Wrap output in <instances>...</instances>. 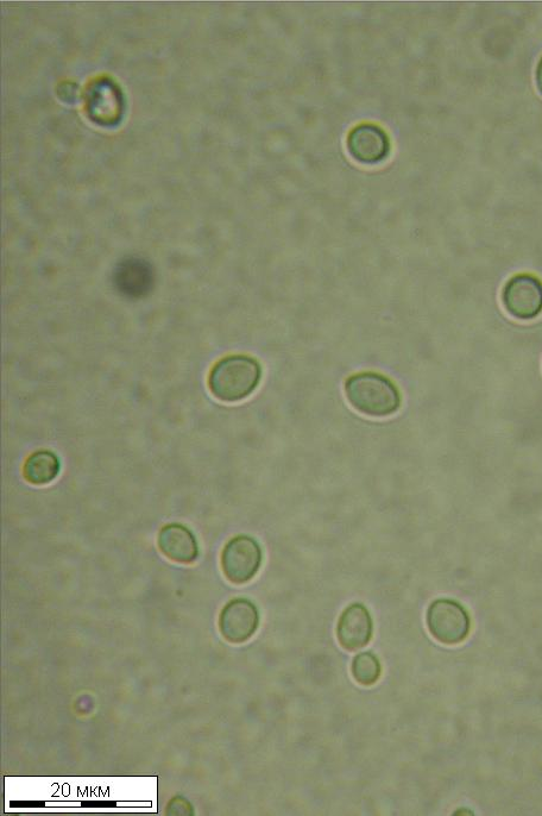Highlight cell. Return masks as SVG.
<instances>
[{"label":"cell","mask_w":542,"mask_h":816,"mask_svg":"<svg viewBox=\"0 0 542 816\" xmlns=\"http://www.w3.org/2000/svg\"><path fill=\"white\" fill-rule=\"evenodd\" d=\"M261 380L262 366L255 357L230 355L214 364L207 384L214 398L233 404L249 398Z\"/></svg>","instance_id":"6da1fadb"},{"label":"cell","mask_w":542,"mask_h":816,"mask_svg":"<svg viewBox=\"0 0 542 816\" xmlns=\"http://www.w3.org/2000/svg\"><path fill=\"white\" fill-rule=\"evenodd\" d=\"M349 404L359 413L371 418H387L400 410V389L386 375L363 372L350 376L345 382Z\"/></svg>","instance_id":"7a4b0ae2"},{"label":"cell","mask_w":542,"mask_h":816,"mask_svg":"<svg viewBox=\"0 0 542 816\" xmlns=\"http://www.w3.org/2000/svg\"><path fill=\"white\" fill-rule=\"evenodd\" d=\"M428 631L444 645H458L469 637L471 619L459 602L450 599L433 601L426 614Z\"/></svg>","instance_id":"3957f363"},{"label":"cell","mask_w":542,"mask_h":816,"mask_svg":"<svg viewBox=\"0 0 542 816\" xmlns=\"http://www.w3.org/2000/svg\"><path fill=\"white\" fill-rule=\"evenodd\" d=\"M263 552L260 544L249 536L232 538L222 554L223 573L231 583L244 585L257 575L262 566Z\"/></svg>","instance_id":"277c9868"},{"label":"cell","mask_w":542,"mask_h":816,"mask_svg":"<svg viewBox=\"0 0 542 816\" xmlns=\"http://www.w3.org/2000/svg\"><path fill=\"white\" fill-rule=\"evenodd\" d=\"M502 304L510 316L532 320L542 312V281L532 274H518L507 281Z\"/></svg>","instance_id":"5b68a950"},{"label":"cell","mask_w":542,"mask_h":816,"mask_svg":"<svg viewBox=\"0 0 542 816\" xmlns=\"http://www.w3.org/2000/svg\"><path fill=\"white\" fill-rule=\"evenodd\" d=\"M260 626V612L248 599H233L223 608L219 617V630L225 640L242 644L255 635Z\"/></svg>","instance_id":"8992f818"},{"label":"cell","mask_w":542,"mask_h":816,"mask_svg":"<svg viewBox=\"0 0 542 816\" xmlns=\"http://www.w3.org/2000/svg\"><path fill=\"white\" fill-rule=\"evenodd\" d=\"M346 144L352 158L367 165L382 162L390 152L389 136L373 123L357 125L350 131Z\"/></svg>","instance_id":"52a82bcc"},{"label":"cell","mask_w":542,"mask_h":816,"mask_svg":"<svg viewBox=\"0 0 542 816\" xmlns=\"http://www.w3.org/2000/svg\"><path fill=\"white\" fill-rule=\"evenodd\" d=\"M374 623L368 608L354 604L340 615L337 626V637L340 645L349 651L364 648L373 638Z\"/></svg>","instance_id":"ba28073f"},{"label":"cell","mask_w":542,"mask_h":816,"mask_svg":"<svg viewBox=\"0 0 542 816\" xmlns=\"http://www.w3.org/2000/svg\"><path fill=\"white\" fill-rule=\"evenodd\" d=\"M124 99L119 87L110 79H100L87 94L90 116L100 124H115L123 112Z\"/></svg>","instance_id":"9c48e42d"},{"label":"cell","mask_w":542,"mask_h":816,"mask_svg":"<svg viewBox=\"0 0 542 816\" xmlns=\"http://www.w3.org/2000/svg\"><path fill=\"white\" fill-rule=\"evenodd\" d=\"M159 548L170 561L191 564L197 561L199 545L192 531L181 524H169L159 533Z\"/></svg>","instance_id":"30bf717a"},{"label":"cell","mask_w":542,"mask_h":816,"mask_svg":"<svg viewBox=\"0 0 542 816\" xmlns=\"http://www.w3.org/2000/svg\"><path fill=\"white\" fill-rule=\"evenodd\" d=\"M115 284L126 297H144L154 284L153 268L140 259L124 260L116 268Z\"/></svg>","instance_id":"8fae6325"},{"label":"cell","mask_w":542,"mask_h":816,"mask_svg":"<svg viewBox=\"0 0 542 816\" xmlns=\"http://www.w3.org/2000/svg\"><path fill=\"white\" fill-rule=\"evenodd\" d=\"M60 470L59 457L52 451L41 450L30 455L25 461L23 475L31 485L44 486L53 482L59 476Z\"/></svg>","instance_id":"7c38bea8"},{"label":"cell","mask_w":542,"mask_h":816,"mask_svg":"<svg viewBox=\"0 0 542 816\" xmlns=\"http://www.w3.org/2000/svg\"><path fill=\"white\" fill-rule=\"evenodd\" d=\"M352 676L362 686H373L380 680L382 667L378 658L371 652H363L355 657L352 662Z\"/></svg>","instance_id":"4fadbf2b"},{"label":"cell","mask_w":542,"mask_h":816,"mask_svg":"<svg viewBox=\"0 0 542 816\" xmlns=\"http://www.w3.org/2000/svg\"><path fill=\"white\" fill-rule=\"evenodd\" d=\"M167 815H194L193 807L184 797H175L168 803Z\"/></svg>","instance_id":"5bb4252c"},{"label":"cell","mask_w":542,"mask_h":816,"mask_svg":"<svg viewBox=\"0 0 542 816\" xmlns=\"http://www.w3.org/2000/svg\"><path fill=\"white\" fill-rule=\"evenodd\" d=\"M11 808H44L46 802L44 801H11Z\"/></svg>","instance_id":"9a60e30c"},{"label":"cell","mask_w":542,"mask_h":816,"mask_svg":"<svg viewBox=\"0 0 542 816\" xmlns=\"http://www.w3.org/2000/svg\"><path fill=\"white\" fill-rule=\"evenodd\" d=\"M80 806L83 808H115L117 803L115 801H84Z\"/></svg>","instance_id":"2e32d148"},{"label":"cell","mask_w":542,"mask_h":816,"mask_svg":"<svg viewBox=\"0 0 542 816\" xmlns=\"http://www.w3.org/2000/svg\"><path fill=\"white\" fill-rule=\"evenodd\" d=\"M535 84H537V89L542 96V56L539 60L537 71H535Z\"/></svg>","instance_id":"e0dca14e"}]
</instances>
